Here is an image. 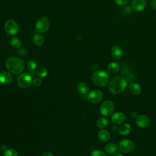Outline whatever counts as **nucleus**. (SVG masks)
Listing matches in <instances>:
<instances>
[{"mask_svg":"<svg viewBox=\"0 0 156 156\" xmlns=\"http://www.w3.org/2000/svg\"><path fill=\"white\" fill-rule=\"evenodd\" d=\"M32 81V77L29 74L27 73H23L18 76L16 82L20 88H26L31 85Z\"/></svg>","mask_w":156,"mask_h":156,"instance_id":"nucleus-4","label":"nucleus"},{"mask_svg":"<svg viewBox=\"0 0 156 156\" xmlns=\"http://www.w3.org/2000/svg\"><path fill=\"white\" fill-rule=\"evenodd\" d=\"M104 98L103 93L99 90H93L91 91L87 96L88 101L93 104H98L102 101Z\"/></svg>","mask_w":156,"mask_h":156,"instance_id":"nucleus-9","label":"nucleus"},{"mask_svg":"<svg viewBox=\"0 0 156 156\" xmlns=\"http://www.w3.org/2000/svg\"><path fill=\"white\" fill-rule=\"evenodd\" d=\"M127 82L124 77L118 75L113 77L110 81L108 90L110 92L114 94L122 93L127 87Z\"/></svg>","mask_w":156,"mask_h":156,"instance_id":"nucleus-1","label":"nucleus"},{"mask_svg":"<svg viewBox=\"0 0 156 156\" xmlns=\"http://www.w3.org/2000/svg\"><path fill=\"white\" fill-rule=\"evenodd\" d=\"M77 90L80 94H86L89 90L88 85L84 82H80L77 85Z\"/></svg>","mask_w":156,"mask_h":156,"instance_id":"nucleus-21","label":"nucleus"},{"mask_svg":"<svg viewBox=\"0 0 156 156\" xmlns=\"http://www.w3.org/2000/svg\"><path fill=\"white\" fill-rule=\"evenodd\" d=\"M0 148H1V151H6L7 149V147H6V146L5 145V144H2L1 146V147H0Z\"/></svg>","mask_w":156,"mask_h":156,"instance_id":"nucleus-34","label":"nucleus"},{"mask_svg":"<svg viewBox=\"0 0 156 156\" xmlns=\"http://www.w3.org/2000/svg\"><path fill=\"white\" fill-rule=\"evenodd\" d=\"M136 125L142 129L147 127L150 124L149 118L144 115L137 116L136 118Z\"/></svg>","mask_w":156,"mask_h":156,"instance_id":"nucleus-11","label":"nucleus"},{"mask_svg":"<svg viewBox=\"0 0 156 156\" xmlns=\"http://www.w3.org/2000/svg\"><path fill=\"white\" fill-rule=\"evenodd\" d=\"M13 81L12 74L7 71H2L0 73V83L4 85L10 84Z\"/></svg>","mask_w":156,"mask_h":156,"instance_id":"nucleus-13","label":"nucleus"},{"mask_svg":"<svg viewBox=\"0 0 156 156\" xmlns=\"http://www.w3.org/2000/svg\"><path fill=\"white\" fill-rule=\"evenodd\" d=\"M32 83L35 87H40L42 83V80L40 78H35L33 80Z\"/></svg>","mask_w":156,"mask_h":156,"instance_id":"nucleus-30","label":"nucleus"},{"mask_svg":"<svg viewBox=\"0 0 156 156\" xmlns=\"http://www.w3.org/2000/svg\"><path fill=\"white\" fill-rule=\"evenodd\" d=\"M113 156H124V155L121 153H115Z\"/></svg>","mask_w":156,"mask_h":156,"instance_id":"nucleus-35","label":"nucleus"},{"mask_svg":"<svg viewBox=\"0 0 156 156\" xmlns=\"http://www.w3.org/2000/svg\"><path fill=\"white\" fill-rule=\"evenodd\" d=\"M10 45L15 49H18L21 46V41L19 38L13 37L10 40Z\"/></svg>","mask_w":156,"mask_h":156,"instance_id":"nucleus-24","label":"nucleus"},{"mask_svg":"<svg viewBox=\"0 0 156 156\" xmlns=\"http://www.w3.org/2000/svg\"><path fill=\"white\" fill-rule=\"evenodd\" d=\"M4 156H18L17 151L14 149H7L4 152Z\"/></svg>","mask_w":156,"mask_h":156,"instance_id":"nucleus-25","label":"nucleus"},{"mask_svg":"<svg viewBox=\"0 0 156 156\" xmlns=\"http://www.w3.org/2000/svg\"><path fill=\"white\" fill-rule=\"evenodd\" d=\"M111 129H112V130H113V131H116V130H118V126H117L116 124L113 125V126H112Z\"/></svg>","mask_w":156,"mask_h":156,"instance_id":"nucleus-33","label":"nucleus"},{"mask_svg":"<svg viewBox=\"0 0 156 156\" xmlns=\"http://www.w3.org/2000/svg\"><path fill=\"white\" fill-rule=\"evenodd\" d=\"M4 29L8 35L13 36L18 34L19 27L18 23L15 21L9 20L6 21L4 24Z\"/></svg>","mask_w":156,"mask_h":156,"instance_id":"nucleus-8","label":"nucleus"},{"mask_svg":"<svg viewBox=\"0 0 156 156\" xmlns=\"http://www.w3.org/2000/svg\"><path fill=\"white\" fill-rule=\"evenodd\" d=\"M105 150L108 154H114L118 150V146L114 143H109L105 145Z\"/></svg>","mask_w":156,"mask_h":156,"instance_id":"nucleus-18","label":"nucleus"},{"mask_svg":"<svg viewBox=\"0 0 156 156\" xmlns=\"http://www.w3.org/2000/svg\"><path fill=\"white\" fill-rule=\"evenodd\" d=\"M42 156H54V155L51 152H49V151H46V152H44Z\"/></svg>","mask_w":156,"mask_h":156,"instance_id":"nucleus-32","label":"nucleus"},{"mask_svg":"<svg viewBox=\"0 0 156 156\" xmlns=\"http://www.w3.org/2000/svg\"><path fill=\"white\" fill-rule=\"evenodd\" d=\"M115 110L114 103L111 101H105L103 102L100 105L99 110L101 113L104 116H111Z\"/></svg>","mask_w":156,"mask_h":156,"instance_id":"nucleus-6","label":"nucleus"},{"mask_svg":"<svg viewBox=\"0 0 156 156\" xmlns=\"http://www.w3.org/2000/svg\"><path fill=\"white\" fill-rule=\"evenodd\" d=\"M135 143L129 139H123L121 140L118 144L119 150L124 153H129L135 149Z\"/></svg>","mask_w":156,"mask_h":156,"instance_id":"nucleus-7","label":"nucleus"},{"mask_svg":"<svg viewBox=\"0 0 156 156\" xmlns=\"http://www.w3.org/2000/svg\"><path fill=\"white\" fill-rule=\"evenodd\" d=\"M118 132L122 135H128L131 132V126L129 123L122 124L118 127Z\"/></svg>","mask_w":156,"mask_h":156,"instance_id":"nucleus-16","label":"nucleus"},{"mask_svg":"<svg viewBox=\"0 0 156 156\" xmlns=\"http://www.w3.org/2000/svg\"><path fill=\"white\" fill-rule=\"evenodd\" d=\"M91 79L94 84L100 87H105L110 82L108 74L102 70L95 71L92 75Z\"/></svg>","mask_w":156,"mask_h":156,"instance_id":"nucleus-3","label":"nucleus"},{"mask_svg":"<svg viewBox=\"0 0 156 156\" xmlns=\"http://www.w3.org/2000/svg\"><path fill=\"white\" fill-rule=\"evenodd\" d=\"M33 41L35 45L38 46H40L43 44L44 42V38L42 35L40 34H36L34 36Z\"/></svg>","mask_w":156,"mask_h":156,"instance_id":"nucleus-20","label":"nucleus"},{"mask_svg":"<svg viewBox=\"0 0 156 156\" xmlns=\"http://www.w3.org/2000/svg\"><path fill=\"white\" fill-rule=\"evenodd\" d=\"M126 119V116L123 113L116 112L113 113L111 117L112 122L115 124H121L124 122Z\"/></svg>","mask_w":156,"mask_h":156,"instance_id":"nucleus-14","label":"nucleus"},{"mask_svg":"<svg viewBox=\"0 0 156 156\" xmlns=\"http://www.w3.org/2000/svg\"><path fill=\"white\" fill-rule=\"evenodd\" d=\"M129 90L133 95H138L141 92V87L137 83H132L129 85Z\"/></svg>","mask_w":156,"mask_h":156,"instance_id":"nucleus-15","label":"nucleus"},{"mask_svg":"<svg viewBox=\"0 0 156 156\" xmlns=\"http://www.w3.org/2000/svg\"><path fill=\"white\" fill-rule=\"evenodd\" d=\"M35 27L38 33H44L49 29L50 21L46 17H41L36 21Z\"/></svg>","mask_w":156,"mask_h":156,"instance_id":"nucleus-5","label":"nucleus"},{"mask_svg":"<svg viewBox=\"0 0 156 156\" xmlns=\"http://www.w3.org/2000/svg\"><path fill=\"white\" fill-rule=\"evenodd\" d=\"M119 69V66L116 62H110L107 66V70L111 74H116Z\"/></svg>","mask_w":156,"mask_h":156,"instance_id":"nucleus-19","label":"nucleus"},{"mask_svg":"<svg viewBox=\"0 0 156 156\" xmlns=\"http://www.w3.org/2000/svg\"><path fill=\"white\" fill-rule=\"evenodd\" d=\"M147 6L146 0H133L132 2V9L136 12L143 11Z\"/></svg>","mask_w":156,"mask_h":156,"instance_id":"nucleus-10","label":"nucleus"},{"mask_svg":"<svg viewBox=\"0 0 156 156\" xmlns=\"http://www.w3.org/2000/svg\"><path fill=\"white\" fill-rule=\"evenodd\" d=\"M27 67L30 71H33L37 69V63L34 60H29L27 63Z\"/></svg>","mask_w":156,"mask_h":156,"instance_id":"nucleus-26","label":"nucleus"},{"mask_svg":"<svg viewBox=\"0 0 156 156\" xmlns=\"http://www.w3.org/2000/svg\"><path fill=\"white\" fill-rule=\"evenodd\" d=\"M129 0H114L115 4L119 6L126 5L128 3Z\"/></svg>","mask_w":156,"mask_h":156,"instance_id":"nucleus-29","label":"nucleus"},{"mask_svg":"<svg viewBox=\"0 0 156 156\" xmlns=\"http://www.w3.org/2000/svg\"><path fill=\"white\" fill-rule=\"evenodd\" d=\"M155 19H156V13H155Z\"/></svg>","mask_w":156,"mask_h":156,"instance_id":"nucleus-36","label":"nucleus"},{"mask_svg":"<svg viewBox=\"0 0 156 156\" xmlns=\"http://www.w3.org/2000/svg\"><path fill=\"white\" fill-rule=\"evenodd\" d=\"M5 67L10 73L19 74L24 69V63L18 57H12L6 60Z\"/></svg>","mask_w":156,"mask_h":156,"instance_id":"nucleus-2","label":"nucleus"},{"mask_svg":"<svg viewBox=\"0 0 156 156\" xmlns=\"http://www.w3.org/2000/svg\"><path fill=\"white\" fill-rule=\"evenodd\" d=\"M98 136L100 141L102 142H107L109 140L110 138V135L108 131H107V130L102 129L98 132Z\"/></svg>","mask_w":156,"mask_h":156,"instance_id":"nucleus-17","label":"nucleus"},{"mask_svg":"<svg viewBox=\"0 0 156 156\" xmlns=\"http://www.w3.org/2000/svg\"><path fill=\"white\" fill-rule=\"evenodd\" d=\"M151 5L152 8L156 11V0H152L151 2Z\"/></svg>","mask_w":156,"mask_h":156,"instance_id":"nucleus-31","label":"nucleus"},{"mask_svg":"<svg viewBox=\"0 0 156 156\" xmlns=\"http://www.w3.org/2000/svg\"><path fill=\"white\" fill-rule=\"evenodd\" d=\"M36 74L39 77L44 78L48 74V70L44 66H41L36 69Z\"/></svg>","mask_w":156,"mask_h":156,"instance_id":"nucleus-22","label":"nucleus"},{"mask_svg":"<svg viewBox=\"0 0 156 156\" xmlns=\"http://www.w3.org/2000/svg\"><path fill=\"white\" fill-rule=\"evenodd\" d=\"M126 79L127 80V82H133L135 80V76L133 73H131V72H127L126 74Z\"/></svg>","mask_w":156,"mask_h":156,"instance_id":"nucleus-27","label":"nucleus"},{"mask_svg":"<svg viewBox=\"0 0 156 156\" xmlns=\"http://www.w3.org/2000/svg\"><path fill=\"white\" fill-rule=\"evenodd\" d=\"M97 126L100 129L105 128L108 124V120L105 118H100L96 122Z\"/></svg>","mask_w":156,"mask_h":156,"instance_id":"nucleus-23","label":"nucleus"},{"mask_svg":"<svg viewBox=\"0 0 156 156\" xmlns=\"http://www.w3.org/2000/svg\"><path fill=\"white\" fill-rule=\"evenodd\" d=\"M90 156H106V154L101 150H94L91 152Z\"/></svg>","mask_w":156,"mask_h":156,"instance_id":"nucleus-28","label":"nucleus"},{"mask_svg":"<svg viewBox=\"0 0 156 156\" xmlns=\"http://www.w3.org/2000/svg\"><path fill=\"white\" fill-rule=\"evenodd\" d=\"M111 55L115 59H120L124 55V51L121 46L119 45H115L111 48Z\"/></svg>","mask_w":156,"mask_h":156,"instance_id":"nucleus-12","label":"nucleus"}]
</instances>
